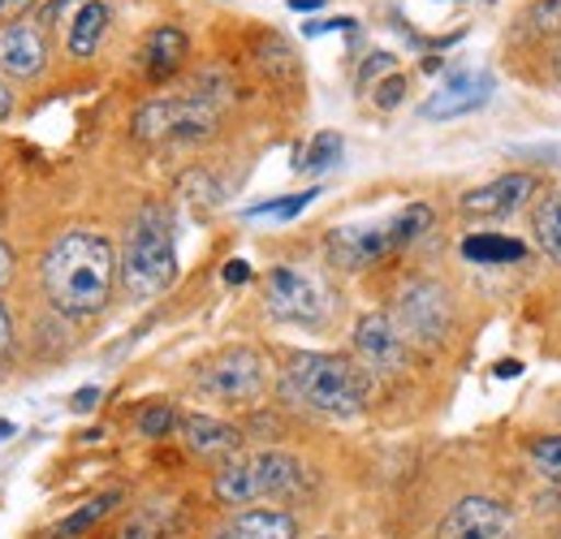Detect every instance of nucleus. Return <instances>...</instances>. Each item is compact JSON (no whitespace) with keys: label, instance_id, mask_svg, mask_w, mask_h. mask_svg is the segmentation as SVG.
I'll return each instance as SVG.
<instances>
[{"label":"nucleus","instance_id":"c85d7f7f","mask_svg":"<svg viewBox=\"0 0 561 539\" xmlns=\"http://www.w3.org/2000/svg\"><path fill=\"white\" fill-rule=\"evenodd\" d=\"M95 405H100V389H95V385H87V389H78V393H73L70 410L73 414H91Z\"/></svg>","mask_w":561,"mask_h":539},{"label":"nucleus","instance_id":"473e14b6","mask_svg":"<svg viewBox=\"0 0 561 539\" xmlns=\"http://www.w3.org/2000/svg\"><path fill=\"white\" fill-rule=\"evenodd\" d=\"M354 18H333V22H311L307 35H324V31H351Z\"/></svg>","mask_w":561,"mask_h":539},{"label":"nucleus","instance_id":"7ed1b4c3","mask_svg":"<svg viewBox=\"0 0 561 539\" xmlns=\"http://www.w3.org/2000/svg\"><path fill=\"white\" fill-rule=\"evenodd\" d=\"M122 285L130 298L151 302L160 298L173 276H178V246H173V220L160 203H147L139 207L135 225H130V238H126V251H122Z\"/></svg>","mask_w":561,"mask_h":539},{"label":"nucleus","instance_id":"bb28decb","mask_svg":"<svg viewBox=\"0 0 561 539\" xmlns=\"http://www.w3.org/2000/svg\"><path fill=\"white\" fill-rule=\"evenodd\" d=\"M320 191H302V195H285V199H268V203H255L247 207V216H277V220H294L302 207H311Z\"/></svg>","mask_w":561,"mask_h":539},{"label":"nucleus","instance_id":"9d476101","mask_svg":"<svg viewBox=\"0 0 561 539\" xmlns=\"http://www.w3.org/2000/svg\"><path fill=\"white\" fill-rule=\"evenodd\" d=\"M496 91L489 69H454L427 100L420 104L423 122H454V117H467L476 108H484Z\"/></svg>","mask_w":561,"mask_h":539},{"label":"nucleus","instance_id":"79ce46f5","mask_svg":"<svg viewBox=\"0 0 561 539\" xmlns=\"http://www.w3.org/2000/svg\"><path fill=\"white\" fill-rule=\"evenodd\" d=\"M553 73H558V82H561V48H558V57H553Z\"/></svg>","mask_w":561,"mask_h":539},{"label":"nucleus","instance_id":"e433bc0d","mask_svg":"<svg viewBox=\"0 0 561 539\" xmlns=\"http://www.w3.org/2000/svg\"><path fill=\"white\" fill-rule=\"evenodd\" d=\"M496 376L501 380H514V376H523V363L518 358H505V363H496Z\"/></svg>","mask_w":561,"mask_h":539},{"label":"nucleus","instance_id":"5701e85b","mask_svg":"<svg viewBox=\"0 0 561 539\" xmlns=\"http://www.w3.org/2000/svg\"><path fill=\"white\" fill-rule=\"evenodd\" d=\"M178 427V410L169 402H147L135 414V432L139 436H147V440H160V436H169Z\"/></svg>","mask_w":561,"mask_h":539},{"label":"nucleus","instance_id":"b1692460","mask_svg":"<svg viewBox=\"0 0 561 539\" xmlns=\"http://www.w3.org/2000/svg\"><path fill=\"white\" fill-rule=\"evenodd\" d=\"M523 31L545 39V35H561V0H531V9L523 13Z\"/></svg>","mask_w":561,"mask_h":539},{"label":"nucleus","instance_id":"37998d69","mask_svg":"<svg viewBox=\"0 0 561 539\" xmlns=\"http://www.w3.org/2000/svg\"><path fill=\"white\" fill-rule=\"evenodd\" d=\"M211 539H229V531H225V536H211Z\"/></svg>","mask_w":561,"mask_h":539},{"label":"nucleus","instance_id":"4be33fe9","mask_svg":"<svg viewBox=\"0 0 561 539\" xmlns=\"http://www.w3.org/2000/svg\"><path fill=\"white\" fill-rule=\"evenodd\" d=\"M342 135H333V130H324V135L311 138V147H307V156L298 160V169H307V173H329L337 160H342Z\"/></svg>","mask_w":561,"mask_h":539},{"label":"nucleus","instance_id":"f704fd0d","mask_svg":"<svg viewBox=\"0 0 561 539\" xmlns=\"http://www.w3.org/2000/svg\"><path fill=\"white\" fill-rule=\"evenodd\" d=\"M31 4H35V0H0V18H4V22H13V18H22Z\"/></svg>","mask_w":561,"mask_h":539},{"label":"nucleus","instance_id":"f257e3e1","mask_svg":"<svg viewBox=\"0 0 561 539\" xmlns=\"http://www.w3.org/2000/svg\"><path fill=\"white\" fill-rule=\"evenodd\" d=\"M113 280H117V251L104 233L95 229H70L53 242L48 260H44V289L48 302L70 316H95L108 307L113 298Z\"/></svg>","mask_w":561,"mask_h":539},{"label":"nucleus","instance_id":"2f4dec72","mask_svg":"<svg viewBox=\"0 0 561 539\" xmlns=\"http://www.w3.org/2000/svg\"><path fill=\"white\" fill-rule=\"evenodd\" d=\"M247 280H251L247 260H229V264H225V285H247Z\"/></svg>","mask_w":561,"mask_h":539},{"label":"nucleus","instance_id":"a211bd4d","mask_svg":"<svg viewBox=\"0 0 561 539\" xmlns=\"http://www.w3.org/2000/svg\"><path fill=\"white\" fill-rule=\"evenodd\" d=\"M229 539H298V518L285 509H242Z\"/></svg>","mask_w":561,"mask_h":539},{"label":"nucleus","instance_id":"2eb2a0df","mask_svg":"<svg viewBox=\"0 0 561 539\" xmlns=\"http://www.w3.org/2000/svg\"><path fill=\"white\" fill-rule=\"evenodd\" d=\"M186 53H191V44H186V35L178 26H156L147 35V44H142V73L151 82H164V78H173L182 69Z\"/></svg>","mask_w":561,"mask_h":539},{"label":"nucleus","instance_id":"c9c22d12","mask_svg":"<svg viewBox=\"0 0 561 539\" xmlns=\"http://www.w3.org/2000/svg\"><path fill=\"white\" fill-rule=\"evenodd\" d=\"M9 276H13V251L0 242V289L9 285Z\"/></svg>","mask_w":561,"mask_h":539},{"label":"nucleus","instance_id":"412c9836","mask_svg":"<svg viewBox=\"0 0 561 539\" xmlns=\"http://www.w3.org/2000/svg\"><path fill=\"white\" fill-rule=\"evenodd\" d=\"M536 242L553 264H561V191L545 195L536 207Z\"/></svg>","mask_w":561,"mask_h":539},{"label":"nucleus","instance_id":"1a4fd4ad","mask_svg":"<svg viewBox=\"0 0 561 539\" xmlns=\"http://www.w3.org/2000/svg\"><path fill=\"white\" fill-rule=\"evenodd\" d=\"M264 302H268V311L285 320V324H307V329H316V324H324L329 320V294H324V285L316 280V276H307V272L298 268H273L268 272V280H264Z\"/></svg>","mask_w":561,"mask_h":539},{"label":"nucleus","instance_id":"20e7f679","mask_svg":"<svg viewBox=\"0 0 561 539\" xmlns=\"http://www.w3.org/2000/svg\"><path fill=\"white\" fill-rule=\"evenodd\" d=\"M432 229V207L427 203H411L402 207L393 220H380V225H342L329 233V255L333 264L346 272H358L376 260H385L389 251H402L411 246L415 238H423Z\"/></svg>","mask_w":561,"mask_h":539},{"label":"nucleus","instance_id":"c756f323","mask_svg":"<svg viewBox=\"0 0 561 539\" xmlns=\"http://www.w3.org/2000/svg\"><path fill=\"white\" fill-rule=\"evenodd\" d=\"M380 69H393V57H389V53H371V61L358 69V82L367 87V82H371V78H376Z\"/></svg>","mask_w":561,"mask_h":539},{"label":"nucleus","instance_id":"4c0bfd02","mask_svg":"<svg viewBox=\"0 0 561 539\" xmlns=\"http://www.w3.org/2000/svg\"><path fill=\"white\" fill-rule=\"evenodd\" d=\"M294 13H311V9H324V0H289Z\"/></svg>","mask_w":561,"mask_h":539},{"label":"nucleus","instance_id":"58836bf2","mask_svg":"<svg viewBox=\"0 0 561 539\" xmlns=\"http://www.w3.org/2000/svg\"><path fill=\"white\" fill-rule=\"evenodd\" d=\"M9 113H13V91H4V87H0V122H4Z\"/></svg>","mask_w":561,"mask_h":539},{"label":"nucleus","instance_id":"6e6552de","mask_svg":"<svg viewBox=\"0 0 561 539\" xmlns=\"http://www.w3.org/2000/svg\"><path fill=\"white\" fill-rule=\"evenodd\" d=\"M393 329L402 333V341L411 345H436L445 341L449 324H454V302L449 294L436 285V280H411L402 294H398V307H393Z\"/></svg>","mask_w":561,"mask_h":539},{"label":"nucleus","instance_id":"72a5a7b5","mask_svg":"<svg viewBox=\"0 0 561 539\" xmlns=\"http://www.w3.org/2000/svg\"><path fill=\"white\" fill-rule=\"evenodd\" d=\"M9 341H13V320H9V311H4V302H0V363H4V354H9Z\"/></svg>","mask_w":561,"mask_h":539},{"label":"nucleus","instance_id":"4468645a","mask_svg":"<svg viewBox=\"0 0 561 539\" xmlns=\"http://www.w3.org/2000/svg\"><path fill=\"white\" fill-rule=\"evenodd\" d=\"M48 61V48H44V35L26 22H4L0 26V69L13 73V78H31L39 73Z\"/></svg>","mask_w":561,"mask_h":539},{"label":"nucleus","instance_id":"aec40b11","mask_svg":"<svg viewBox=\"0 0 561 539\" xmlns=\"http://www.w3.org/2000/svg\"><path fill=\"white\" fill-rule=\"evenodd\" d=\"M462 260H471V264H518V260H527V246L518 238H505V233H471V238H462Z\"/></svg>","mask_w":561,"mask_h":539},{"label":"nucleus","instance_id":"39448f33","mask_svg":"<svg viewBox=\"0 0 561 539\" xmlns=\"http://www.w3.org/2000/svg\"><path fill=\"white\" fill-rule=\"evenodd\" d=\"M302 488V462L264 449L255 458H238L216 474V496L225 505H251V501H268V496H289Z\"/></svg>","mask_w":561,"mask_h":539},{"label":"nucleus","instance_id":"cd10ccee","mask_svg":"<svg viewBox=\"0 0 561 539\" xmlns=\"http://www.w3.org/2000/svg\"><path fill=\"white\" fill-rule=\"evenodd\" d=\"M402 95H407V78H402V73H393V78H385V82H380L376 104H380V108H398V104H402Z\"/></svg>","mask_w":561,"mask_h":539},{"label":"nucleus","instance_id":"f03ea898","mask_svg":"<svg viewBox=\"0 0 561 539\" xmlns=\"http://www.w3.org/2000/svg\"><path fill=\"white\" fill-rule=\"evenodd\" d=\"M285 402H298L307 410L354 418L367 405V371L342 358V354H289L285 376H280Z\"/></svg>","mask_w":561,"mask_h":539},{"label":"nucleus","instance_id":"9b49d317","mask_svg":"<svg viewBox=\"0 0 561 539\" xmlns=\"http://www.w3.org/2000/svg\"><path fill=\"white\" fill-rule=\"evenodd\" d=\"M514 531V514L492 496H462L436 527V539H505Z\"/></svg>","mask_w":561,"mask_h":539},{"label":"nucleus","instance_id":"6ab92c4d","mask_svg":"<svg viewBox=\"0 0 561 539\" xmlns=\"http://www.w3.org/2000/svg\"><path fill=\"white\" fill-rule=\"evenodd\" d=\"M117 505H122V492H117V488H113V492H100V496H91L87 505H78L73 514H66L48 536L53 539H82L91 527H100Z\"/></svg>","mask_w":561,"mask_h":539},{"label":"nucleus","instance_id":"a19ab883","mask_svg":"<svg viewBox=\"0 0 561 539\" xmlns=\"http://www.w3.org/2000/svg\"><path fill=\"white\" fill-rule=\"evenodd\" d=\"M66 4H70V0H53V4H48V13H61Z\"/></svg>","mask_w":561,"mask_h":539},{"label":"nucleus","instance_id":"f3484780","mask_svg":"<svg viewBox=\"0 0 561 539\" xmlns=\"http://www.w3.org/2000/svg\"><path fill=\"white\" fill-rule=\"evenodd\" d=\"M108 18H113V9L104 0H82L78 4V13H73L70 22V39H66L70 57H78V61L95 57V48H100V39L108 31Z\"/></svg>","mask_w":561,"mask_h":539},{"label":"nucleus","instance_id":"a878e982","mask_svg":"<svg viewBox=\"0 0 561 539\" xmlns=\"http://www.w3.org/2000/svg\"><path fill=\"white\" fill-rule=\"evenodd\" d=\"M531 471L549 483H561V436H545L531 445Z\"/></svg>","mask_w":561,"mask_h":539},{"label":"nucleus","instance_id":"0eeeda50","mask_svg":"<svg viewBox=\"0 0 561 539\" xmlns=\"http://www.w3.org/2000/svg\"><path fill=\"white\" fill-rule=\"evenodd\" d=\"M199 389L208 398L220 402H255L264 389H268V367H264V354L251 349V345H229L220 349L216 358H208L199 367Z\"/></svg>","mask_w":561,"mask_h":539},{"label":"nucleus","instance_id":"423d86ee","mask_svg":"<svg viewBox=\"0 0 561 539\" xmlns=\"http://www.w3.org/2000/svg\"><path fill=\"white\" fill-rule=\"evenodd\" d=\"M216 100L208 95H182V100H151L135 113L139 142H169V138H204L216 130Z\"/></svg>","mask_w":561,"mask_h":539},{"label":"nucleus","instance_id":"dca6fc26","mask_svg":"<svg viewBox=\"0 0 561 539\" xmlns=\"http://www.w3.org/2000/svg\"><path fill=\"white\" fill-rule=\"evenodd\" d=\"M178 427H182L186 445L195 454H204V458H225V454H233L242 445L238 427H229V423H220L211 414H186V418H178Z\"/></svg>","mask_w":561,"mask_h":539},{"label":"nucleus","instance_id":"7c9ffc66","mask_svg":"<svg viewBox=\"0 0 561 539\" xmlns=\"http://www.w3.org/2000/svg\"><path fill=\"white\" fill-rule=\"evenodd\" d=\"M523 156H536V160L561 164V142H536V147H523Z\"/></svg>","mask_w":561,"mask_h":539},{"label":"nucleus","instance_id":"ea45409f","mask_svg":"<svg viewBox=\"0 0 561 539\" xmlns=\"http://www.w3.org/2000/svg\"><path fill=\"white\" fill-rule=\"evenodd\" d=\"M9 436H18V427L13 423H0V440H9Z\"/></svg>","mask_w":561,"mask_h":539},{"label":"nucleus","instance_id":"393cba45","mask_svg":"<svg viewBox=\"0 0 561 539\" xmlns=\"http://www.w3.org/2000/svg\"><path fill=\"white\" fill-rule=\"evenodd\" d=\"M117 539H164V509L160 505H142L126 518V527L117 531Z\"/></svg>","mask_w":561,"mask_h":539},{"label":"nucleus","instance_id":"ddd939ff","mask_svg":"<svg viewBox=\"0 0 561 539\" xmlns=\"http://www.w3.org/2000/svg\"><path fill=\"white\" fill-rule=\"evenodd\" d=\"M531 195H536V177L531 173H505V177H496L489 186L467 191L458 199V207L467 216H510V211H518Z\"/></svg>","mask_w":561,"mask_h":539},{"label":"nucleus","instance_id":"f8f14e48","mask_svg":"<svg viewBox=\"0 0 561 539\" xmlns=\"http://www.w3.org/2000/svg\"><path fill=\"white\" fill-rule=\"evenodd\" d=\"M354 349H358V363L363 371H376V376H393L407 367V341L393 329L389 316H363L354 324Z\"/></svg>","mask_w":561,"mask_h":539}]
</instances>
